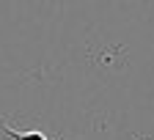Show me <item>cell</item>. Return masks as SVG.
Returning <instances> with one entry per match:
<instances>
[{"label": "cell", "instance_id": "6da1fadb", "mask_svg": "<svg viewBox=\"0 0 154 140\" xmlns=\"http://www.w3.org/2000/svg\"><path fill=\"white\" fill-rule=\"evenodd\" d=\"M11 137L14 140H50L44 132H38V129H17V126H11Z\"/></svg>", "mask_w": 154, "mask_h": 140}, {"label": "cell", "instance_id": "7a4b0ae2", "mask_svg": "<svg viewBox=\"0 0 154 140\" xmlns=\"http://www.w3.org/2000/svg\"><path fill=\"white\" fill-rule=\"evenodd\" d=\"M0 140H14L11 137V124L6 121V118H0Z\"/></svg>", "mask_w": 154, "mask_h": 140}]
</instances>
